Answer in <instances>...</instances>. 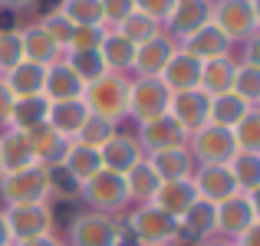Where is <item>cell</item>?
<instances>
[{
  "instance_id": "obj_1",
  "label": "cell",
  "mask_w": 260,
  "mask_h": 246,
  "mask_svg": "<svg viewBox=\"0 0 260 246\" xmlns=\"http://www.w3.org/2000/svg\"><path fill=\"white\" fill-rule=\"evenodd\" d=\"M66 246H125L128 233L122 217L95 214V210H76L66 220Z\"/></svg>"
},
{
  "instance_id": "obj_2",
  "label": "cell",
  "mask_w": 260,
  "mask_h": 246,
  "mask_svg": "<svg viewBox=\"0 0 260 246\" xmlns=\"http://www.w3.org/2000/svg\"><path fill=\"white\" fill-rule=\"evenodd\" d=\"M128 240L135 246H175L178 243V220L165 210H158L155 203H132V210H125L122 217Z\"/></svg>"
},
{
  "instance_id": "obj_3",
  "label": "cell",
  "mask_w": 260,
  "mask_h": 246,
  "mask_svg": "<svg viewBox=\"0 0 260 246\" xmlns=\"http://www.w3.org/2000/svg\"><path fill=\"white\" fill-rule=\"evenodd\" d=\"M128 79L132 76H119V72H102L99 79L86 82L83 89V102L89 108V115L122 125L128 118Z\"/></svg>"
},
{
  "instance_id": "obj_4",
  "label": "cell",
  "mask_w": 260,
  "mask_h": 246,
  "mask_svg": "<svg viewBox=\"0 0 260 246\" xmlns=\"http://www.w3.org/2000/svg\"><path fill=\"white\" fill-rule=\"evenodd\" d=\"M211 23L241 46L260 33V0H211Z\"/></svg>"
},
{
  "instance_id": "obj_5",
  "label": "cell",
  "mask_w": 260,
  "mask_h": 246,
  "mask_svg": "<svg viewBox=\"0 0 260 246\" xmlns=\"http://www.w3.org/2000/svg\"><path fill=\"white\" fill-rule=\"evenodd\" d=\"M79 200L86 203V210H95V214L125 217V210H128L125 177H122V174H112V171L102 168L99 174H92L89 181L79 184Z\"/></svg>"
},
{
  "instance_id": "obj_6",
  "label": "cell",
  "mask_w": 260,
  "mask_h": 246,
  "mask_svg": "<svg viewBox=\"0 0 260 246\" xmlns=\"http://www.w3.org/2000/svg\"><path fill=\"white\" fill-rule=\"evenodd\" d=\"M0 200H4V207L50 200V168L30 164V168H23V171L4 174L0 177Z\"/></svg>"
},
{
  "instance_id": "obj_7",
  "label": "cell",
  "mask_w": 260,
  "mask_h": 246,
  "mask_svg": "<svg viewBox=\"0 0 260 246\" xmlns=\"http://www.w3.org/2000/svg\"><path fill=\"white\" fill-rule=\"evenodd\" d=\"M257 223H260L257 194H234L214 207V236H221V240H237L244 230L257 227Z\"/></svg>"
},
{
  "instance_id": "obj_8",
  "label": "cell",
  "mask_w": 260,
  "mask_h": 246,
  "mask_svg": "<svg viewBox=\"0 0 260 246\" xmlns=\"http://www.w3.org/2000/svg\"><path fill=\"white\" fill-rule=\"evenodd\" d=\"M4 217H7V227H10L13 243L56 233V210H53L50 200H43V203H20V207H4Z\"/></svg>"
},
{
  "instance_id": "obj_9",
  "label": "cell",
  "mask_w": 260,
  "mask_h": 246,
  "mask_svg": "<svg viewBox=\"0 0 260 246\" xmlns=\"http://www.w3.org/2000/svg\"><path fill=\"white\" fill-rule=\"evenodd\" d=\"M168 102H172V92L161 79H142V76L128 79V118L135 125L165 115Z\"/></svg>"
},
{
  "instance_id": "obj_10",
  "label": "cell",
  "mask_w": 260,
  "mask_h": 246,
  "mask_svg": "<svg viewBox=\"0 0 260 246\" xmlns=\"http://www.w3.org/2000/svg\"><path fill=\"white\" fill-rule=\"evenodd\" d=\"M135 141L145 154H158V151H172V148H188V132L172 118V115H158L152 121L135 125Z\"/></svg>"
},
{
  "instance_id": "obj_11",
  "label": "cell",
  "mask_w": 260,
  "mask_h": 246,
  "mask_svg": "<svg viewBox=\"0 0 260 246\" xmlns=\"http://www.w3.org/2000/svg\"><path fill=\"white\" fill-rule=\"evenodd\" d=\"M188 151L194 158V164H228L237 154V145L228 128L204 125L201 132L188 135Z\"/></svg>"
},
{
  "instance_id": "obj_12",
  "label": "cell",
  "mask_w": 260,
  "mask_h": 246,
  "mask_svg": "<svg viewBox=\"0 0 260 246\" xmlns=\"http://www.w3.org/2000/svg\"><path fill=\"white\" fill-rule=\"evenodd\" d=\"M191 184H194V190H198V200L214 203V207L224 203L228 197L241 194L228 164H198L194 174H191Z\"/></svg>"
},
{
  "instance_id": "obj_13",
  "label": "cell",
  "mask_w": 260,
  "mask_h": 246,
  "mask_svg": "<svg viewBox=\"0 0 260 246\" xmlns=\"http://www.w3.org/2000/svg\"><path fill=\"white\" fill-rule=\"evenodd\" d=\"M208 112H211V95H204L201 89H188V92H172L168 102V115L184 128L188 135L201 132L208 125Z\"/></svg>"
},
{
  "instance_id": "obj_14",
  "label": "cell",
  "mask_w": 260,
  "mask_h": 246,
  "mask_svg": "<svg viewBox=\"0 0 260 246\" xmlns=\"http://www.w3.org/2000/svg\"><path fill=\"white\" fill-rule=\"evenodd\" d=\"M178 50V43L168 33H158V36L145 39V43L135 46V59H132V76H142V79H158L165 63L172 59V53Z\"/></svg>"
},
{
  "instance_id": "obj_15",
  "label": "cell",
  "mask_w": 260,
  "mask_h": 246,
  "mask_svg": "<svg viewBox=\"0 0 260 246\" xmlns=\"http://www.w3.org/2000/svg\"><path fill=\"white\" fill-rule=\"evenodd\" d=\"M204 23H211V0H175L172 13L165 20V33L175 43H181L184 36L201 30Z\"/></svg>"
},
{
  "instance_id": "obj_16",
  "label": "cell",
  "mask_w": 260,
  "mask_h": 246,
  "mask_svg": "<svg viewBox=\"0 0 260 246\" xmlns=\"http://www.w3.org/2000/svg\"><path fill=\"white\" fill-rule=\"evenodd\" d=\"M99 158H102V168H106V171L125 177L135 164L145 158V151L139 148V141H135L132 132H122V128H119V132H115L112 138L99 148Z\"/></svg>"
},
{
  "instance_id": "obj_17",
  "label": "cell",
  "mask_w": 260,
  "mask_h": 246,
  "mask_svg": "<svg viewBox=\"0 0 260 246\" xmlns=\"http://www.w3.org/2000/svg\"><path fill=\"white\" fill-rule=\"evenodd\" d=\"M86 82L79 79V72L73 69L66 59L46 66V79H43V99L46 102H70V99H83Z\"/></svg>"
},
{
  "instance_id": "obj_18",
  "label": "cell",
  "mask_w": 260,
  "mask_h": 246,
  "mask_svg": "<svg viewBox=\"0 0 260 246\" xmlns=\"http://www.w3.org/2000/svg\"><path fill=\"white\" fill-rule=\"evenodd\" d=\"M178 46H181L184 53H191L194 59H201V63H208V59H221V56H234L231 39L224 36L214 23H204L201 30H194L191 36H184Z\"/></svg>"
},
{
  "instance_id": "obj_19",
  "label": "cell",
  "mask_w": 260,
  "mask_h": 246,
  "mask_svg": "<svg viewBox=\"0 0 260 246\" xmlns=\"http://www.w3.org/2000/svg\"><path fill=\"white\" fill-rule=\"evenodd\" d=\"M161 82L168 86V92H188V89H198L201 82V59H194L191 53H184L181 46L172 53V59L161 69Z\"/></svg>"
},
{
  "instance_id": "obj_20",
  "label": "cell",
  "mask_w": 260,
  "mask_h": 246,
  "mask_svg": "<svg viewBox=\"0 0 260 246\" xmlns=\"http://www.w3.org/2000/svg\"><path fill=\"white\" fill-rule=\"evenodd\" d=\"M152 203L178 220V217H184L198 203V190H194V184H191V177H181V181H161L158 190H155V197H152Z\"/></svg>"
},
{
  "instance_id": "obj_21",
  "label": "cell",
  "mask_w": 260,
  "mask_h": 246,
  "mask_svg": "<svg viewBox=\"0 0 260 246\" xmlns=\"http://www.w3.org/2000/svg\"><path fill=\"white\" fill-rule=\"evenodd\" d=\"M20 39H23V59L26 63H37V66H53L63 59V50L50 39V33L33 20V23L20 26Z\"/></svg>"
},
{
  "instance_id": "obj_22",
  "label": "cell",
  "mask_w": 260,
  "mask_h": 246,
  "mask_svg": "<svg viewBox=\"0 0 260 246\" xmlns=\"http://www.w3.org/2000/svg\"><path fill=\"white\" fill-rule=\"evenodd\" d=\"M89 108L83 99H70V102H50V112H46V125L56 135H63L66 141H73L79 135V128L86 125Z\"/></svg>"
},
{
  "instance_id": "obj_23",
  "label": "cell",
  "mask_w": 260,
  "mask_h": 246,
  "mask_svg": "<svg viewBox=\"0 0 260 246\" xmlns=\"http://www.w3.org/2000/svg\"><path fill=\"white\" fill-rule=\"evenodd\" d=\"M26 141H30L33 148V158H37V164H43V168H56L59 161H63L66 148H70V141L63 138V135H56L46 121H40L37 128H30V132H23Z\"/></svg>"
},
{
  "instance_id": "obj_24",
  "label": "cell",
  "mask_w": 260,
  "mask_h": 246,
  "mask_svg": "<svg viewBox=\"0 0 260 246\" xmlns=\"http://www.w3.org/2000/svg\"><path fill=\"white\" fill-rule=\"evenodd\" d=\"M4 86L10 89L13 99H33V95H43V79H46V66H37V63H17L13 69H7L4 76Z\"/></svg>"
},
{
  "instance_id": "obj_25",
  "label": "cell",
  "mask_w": 260,
  "mask_h": 246,
  "mask_svg": "<svg viewBox=\"0 0 260 246\" xmlns=\"http://www.w3.org/2000/svg\"><path fill=\"white\" fill-rule=\"evenodd\" d=\"M99 59L106 66V72H119V76H132V59H135V46L125 36H119L115 30H106L99 46Z\"/></svg>"
},
{
  "instance_id": "obj_26",
  "label": "cell",
  "mask_w": 260,
  "mask_h": 246,
  "mask_svg": "<svg viewBox=\"0 0 260 246\" xmlns=\"http://www.w3.org/2000/svg\"><path fill=\"white\" fill-rule=\"evenodd\" d=\"M145 161L152 164V171L158 174V181H181V177H191L194 168H198L188 148H172V151L145 154Z\"/></svg>"
},
{
  "instance_id": "obj_27",
  "label": "cell",
  "mask_w": 260,
  "mask_h": 246,
  "mask_svg": "<svg viewBox=\"0 0 260 246\" xmlns=\"http://www.w3.org/2000/svg\"><path fill=\"white\" fill-rule=\"evenodd\" d=\"M0 164H4V174L23 171V168H30V164H37L33 148H30V141H26L23 132H17V128L0 132Z\"/></svg>"
},
{
  "instance_id": "obj_28",
  "label": "cell",
  "mask_w": 260,
  "mask_h": 246,
  "mask_svg": "<svg viewBox=\"0 0 260 246\" xmlns=\"http://www.w3.org/2000/svg\"><path fill=\"white\" fill-rule=\"evenodd\" d=\"M234 69H237L234 56L208 59V63H201V82H198V89H201L204 95H211V99L231 92V86H234Z\"/></svg>"
},
{
  "instance_id": "obj_29",
  "label": "cell",
  "mask_w": 260,
  "mask_h": 246,
  "mask_svg": "<svg viewBox=\"0 0 260 246\" xmlns=\"http://www.w3.org/2000/svg\"><path fill=\"white\" fill-rule=\"evenodd\" d=\"M59 168H63L76 184H83V181H89L92 174H99V171H102V158H99V151H92V148L70 141V148H66Z\"/></svg>"
},
{
  "instance_id": "obj_30",
  "label": "cell",
  "mask_w": 260,
  "mask_h": 246,
  "mask_svg": "<svg viewBox=\"0 0 260 246\" xmlns=\"http://www.w3.org/2000/svg\"><path fill=\"white\" fill-rule=\"evenodd\" d=\"M250 108H257V105H247V102H244L241 95H234V92L214 95V99H211V112H208V125H217V128H228L231 132Z\"/></svg>"
},
{
  "instance_id": "obj_31",
  "label": "cell",
  "mask_w": 260,
  "mask_h": 246,
  "mask_svg": "<svg viewBox=\"0 0 260 246\" xmlns=\"http://www.w3.org/2000/svg\"><path fill=\"white\" fill-rule=\"evenodd\" d=\"M158 174L152 171V164L142 158L132 171L125 174V190H128V203H152L155 190H158Z\"/></svg>"
},
{
  "instance_id": "obj_32",
  "label": "cell",
  "mask_w": 260,
  "mask_h": 246,
  "mask_svg": "<svg viewBox=\"0 0 260 246\" xmlns=\"http://www.w3.org/2000/svg\"><path fill=\"white\" fill-rule=\"evenodd\" d=\"M228 168H231V174H234L241 194H257V187H260V154L237 151L234 158L228 161Z\"/></svg>"
},
{
  "instance_id": "obj_33",
  "label": "cell",
  "mask_w": 260,
  "mask_h": 246,
  "mask_svg": "<svg viewBox=\"0 0 260 246\" xmlns=\"http://www.w3.org/2000/svg\"><path fill=\"white\" fill-rule=\"evenodd\" d=\"M46 112H50V102L43 95H33V99H17L13 102V115H10V128L17 132H30L40 121H46Z\"/></svg>"
},
{
  "instance_id": "obj_34",
  "label": "cell",
  "mask_w": 260,
  "mask_h": 246,
  "mask_svg": "<svg viewBox=\"0 0 260 246\" xmlns=\"http://www.w3.org/2000/svg\"><path fill=\"white\" fill-rule=\"evenodd\" d=\"M119 36H125L132 46H139V43H145V39H152V36H158V33H165V26L158 23V20H152V17H145V13H139V10H132L125 20H122L119 26H112Z\"/></svg>"
},
{
  "instance_id": "obj_35",
  "label": "cell",
  "mask_w": 260,
  "mask_h": 246,
  "mask_svg": "<svg viewBox=\"0 0 260 246\" xmlns=\"http://www.w3.org/2000/svg\"><path fill=\"white\" fill-rule=\"evenodd\" d=\"M56 10L63 13L73 26H106L99 0H59Z\"/></svg>"
},
{
  "instance_id": "obj_36",
  "label": "cell",
  "mask_w": 260,
  "mask_h": 246,
  "mask_svg": "<svg viewBox=\"0 0 260 246\" xmlns=\"http://www.w3.org/2000/svg\"><path fill=\"white\" fill-rule=\"evenodd\" d=\"M231 92L241 95L247 105H260V66L257 63H237Z\"/></svg>"
},
{
  "instance_id": "obj_37",
  "label": "cell",
  "mask_w": 260,
  "mask_h": 246,
  "mask_svg": "<svg viewBox=\"0 0 260 246\" xmlns=\"http://www.w3.org/2000/svg\"><path fill=\"white\" fill-rule=\"evenodd\" d=\"M231 135H234L237 151H254V154H260V105L250 108V112L244 115L234 128H231Z\"/></svg>"
},
{
  "instance_id": "obj_38",
  "label": "cell",
  "mask_w": 260,
  "mask_h": 246,
  "mask_svg": "<svg viewBox=\"0 0 260 246\" xmlns=\"http://www.w3.org/2000/svg\"><path fill=\"white\" fill-rule=\"evenodd\" d=\"M119 132V125H112V121H106V118H99V115H89L86 118V125L79 128V135L73 141L76 145H86V148H92V151H99L102 145H106L112 135Z\"/></svg>"
},
{
  "instance_id": "obj_39",
  "label": "cell",
  "mask_w": 260,
  "mask_h": 246,
  "mask_svg": "<svg viewBox=\"0 0 260 246\" xmlns=\"http://www.w3.org/2000/svg\"><path fill=\"white\" fill-rule=\"evenodd\" d=\"M23 63V39H20V26H0V76Z\"/></svg>"
},
{
  "instance_id": "obj_40",
  "label": "cell",
  "mask_w": 260,
  "mask_h": 246,
  "mask_svg": "<svg viewBox=\"0 0 260 246\" xmlns=\"http://www.w3.org/2000/svg\"><path fill=\"white\" fill-rule=\"evenodd\" d=\"M106 30L109 26H73V36H70V43H66L63 56H73V53H99Z\"/></svg>"
},
{
  "instance_id": "obj_41",
  "label": "cell",
  "mask_w": 260,
  "mask_h": 246,
  "mask_svg": "<svg viewBox=\"0 0 260 246\" xmlns=\"http://www.w3.org/2000/svg\"><path fill=\"white\" fill-rule=\"evenodd\" d=\"M40 26H43L46 33H50V39L59 46V50L66 53V43H70V36H73V23L63 17V13L56 10V7H50L46 13H40V20H37Z\"/></svg>"
},
{
  "instance_id": "obj_42",
  "label": "cell",
  "mask_w": 260,
  "mask_h": 246,
  "mask_svg": "<svg viewBox=\"0 0 260 246\" xmlns=\"http://www.w3.org/2000/svg\"><path fill=\"white\" fill-rule=\"evenodd\" d=\"M63 59L79 72V79H83V82H92V79H99L102 72H106L99 53H73V56H63Z\"/></svg>"
},
{
  "instance_id": "obj_43",
  "label": "cell",
  "mask_w": 260,
  "mask_h": 246,
  "mask_svg": "<svg viewBox=\"0 0 260 246\" xmlns=\"http://www.w3.org/2000/svg\"><path fill=\"white\" fill-rule=\"evenodd\" d=\"M99 4H102V20H106L109 30H112V26H119L122 20L135 10V0H99Z\"/></svg>"
},
{
  "instance_id": "obj_44",
  "label": "cell",
  "mask_w": 260,
  "mask_h": 246,
  "mask_svg": "<svg viewBox=\"0 0 260 246\" xmlns=\"http://www.w3.org/2000/svg\"><path fill=\"white\" fill-rule=\"evenodd\" d=\"M172 7H175V0H135V10L145 13V17H152V20H158L161 26H165Z\"/></svg>"
},
{
  "instance_id": "obj_45",
  "label": "cell",
  "mask_w": 260,
  "mask_h": 246,
  "mask_svg": "<svg viewBox=\"0 0 260 246\" xmlns=\"http://www.w3.org/2000/svg\"><path fill=\"white\" fill-rule=\"evenodd\" d=\"M13 95H10V89L4 86V79H0V132H7L10 128V115H13Z\"/></svg>"
},
{
  "instance_id": "obj_46",
  "label": "cell",
  "mask_w": 260,
  "mask_h": 246,
  "mask_svg": "<svg viewBox=\"0 0 260 246\" xmlns=\"http://www.w3.org/2000/svg\"><path fill=\"white\" fill-rule=\"evenodd\" d=\"M13 246H66V240H63L59 233H46V236H33V240L13 243Z\"/></svg>"
},
{
  "instance_id": "obj_47",
  "label": "cell",
  "mask_w": 260,
  "mask_h": 246,
  "mask_svg": "<svg viewBox=\"0 0 260 246\" xmlns=\"http://www.w3.org/2000/svg\"><path fill=\"white\" fill-rule=\"evenodd\" d=\"M234 246H260V223L257 227H250V230H244L237 240H231Z\"/></svg>"
},
{
  "instance_id": "obj_48",
  "label": "cell",
  "mask_w": 260,
  "mask_h": 246,
  "mask_svg": "<svg viewBox=\"0 0 260 246\" xmlns=\"http://www.w3.org/2000/svg\"><path fill=\"white\" fill-rule=\"evenodd\" d=\"M33 0H0V10H10V13H20V10H26Z\"/></svg>"
},
{
  "instance_id": "obj_49",
  "label": "cell",
  "mask_w": 260,
  "mask_h": 246,
  "mask_svg": "<svg viewBox=\"0 0 260 246\" xmlns=\"http://www.w3.org/2000/svg\"><path fill=\"white\" fill-rule=\"evenodd\" d=\"M0 246H13V236H10V227H7L4 207H0Z\"/></svg>"
},
{
  "instance_id": "obj_50",
  "label": "cell",
  "mask_w": 260,
  "mask_h": 246,
  "mask_svg": "<svg viewBox=\"0 0 260 246\" xmlns=\"http://www.w3.org/2000/svg\"><path fill=\"white\" fill-rule=\"evenodd\" d=\"M198 246H234L231 240H221V236H211V240H204V243H198Z\"/></svg>"
},
{
  "instance_id": "obj_51",
  "label": "cell",
  "mask_w": 260,
  "mask_h": 246,
  "mask_svg": "<svg viewBox=\"0 0 260 246\" xmlns=\"http://www.w3.org/2000/svg\"><path fill=\"white\" fill-rule=\"evenodd\" d=\"M0 177H4V164H0Z\"/></svg>"
}]
</instances>
